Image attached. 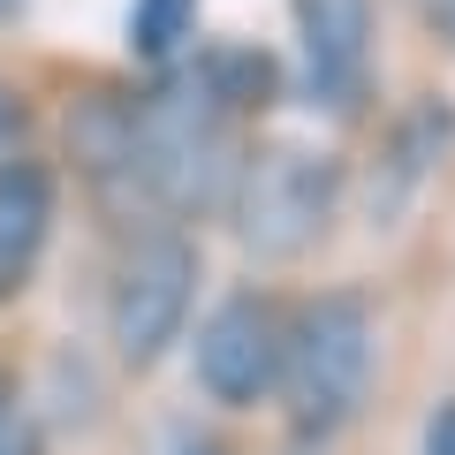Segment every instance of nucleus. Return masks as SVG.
<instances>
[{"mask_svg": "<svg viewBox=\"0 0 455 455\" xmlns=\"http://www.w3.org/2000/svg\"><path fill=\"white\" fill-rule=\"evenodd\" d=\"M0 455H46V425L16 379H0Z\"/></svg>", "mask_w": 455, "mask_h": 455, "instance_id": "obj_10", "label": "nucleus"}, {"mask_svg": "<svg viewBox=\"0 0 455 455\" xmlns=\"http://www.w3.org/2000/svg\"><path fill=\"white\" fill-rule=\"evenodd\" d=\"M334 197H341V167L326 152L274 145L235 167L228 212H235V235L251 259H304L334 220Z\"/></svg>", "mask_w": 455, "mask_h": 455, "instance_id": "obj_3", "label": "nucleus"}, {"mask_svg": "<svg viewBox=\"0 0 455 455\" xmlns=\"http://www.w3.org/2000/svg\"><path fill=\"white\" fill-rule=\"evenodd\" d=\"M53 235V175L38 160H0V304L38 274Z\"/></svg>", "mask_w": 455, "mask_h": 455, "instance_id": "obj_7", "label": "nucleus"}, {"mask_svg": "<svg viewBox=\"0 0 455 455\" xmlns=\"http://www.w3.org/2000/svg\"><path fill=\"white\" fill-rule=\"evenodd\" d=\"M296 46L319 107H357L372 76V0H296Z\"/></svg>", "mask_w": 455, "mask_h": 455, "instance_id": "obj_6", "label": "nucleus"}, {"mask_svg": "<svg viewBox=\"0 0 455 455\" xmlns=\"http://www.w3.org/2000/svg\"><path fill=\"white\" fill-rule=\"evenodd\" d=\"M281 341H289V319L266 296H220L197 326V387L220 410L266 403L281 387Z\"/></svg>", "mask_w": 455, "mask_h": 455, "instance_id": "obj_5", "label": "nucleus"}, {"mask_svg": "<svg viewBox=\"0 0 455 455\" xmlns=\"http://www.w3.org/2000/svg\"><path fill=\"white\" fill-rule=\"evenodd\" d=\"M130 182L145 228L175 212H205L235 190V107L205 68L130 107Z\"/></svg>", "mask_w": 455, "mask_h": 455, "instance_id": "obj_1", "label": "nucleus"}, {"mask_svg": "<svg viewBox=\"0 0 455 455\" xmlns=\"http://www.w3.org/2000/svg\"><path fill=\"white\" fill-rule=\"evenodd\" d=\"M372 387V311L364 296H311L281 341V410L304 448H326Z\"/></svg>", "mask_w": 455, "mask_h": 455, "instance_id": "obj_2", "label": "nucleus"}, {"mask_svg": "<svg viewBox=\"0 0 455 455\" xmlns=\"http://www.w3.org/2000/svg\"><path fill=\"white\" fill-rule=\"evenodd\" d=\"M418 16H425V23H433V31L455 46V0H418Z\"/></svg>", "mask_w": 455, "mask_h": 455, "instance_id": "obj_13", "label": "nucleus"}, {"mask_svg": "<svg viewBox=\"0 0 455 455\" xmlns=\"http://www.w3.org/2000/svg\"><path fill=\"white\" fill-rule=\"evenodd\" d=\"M425 455H455V403H440L425 418Z\"/></svg>", "mask_w": 455, "mask_h": 455, "instance_id": "obj_12", "label": "nucleus"}, {"mask_svg": "<svg viewBox=\"0 0 455 455\" xmlns=\"http://www.w3.org/2000/svg\"><path fill=\"white\" fill-rule=\"evenodd\" d=\"M448 137H455V122H448L440 107H418L403 130H395L387 175H372V220H395V212H403V197L425 182V167L440 160V145H448Z\"/></svg>", "mask_w": 455, "mask_h": 455, "instance_id": "obj_8", "label": "nucleus"}, {"mask_svg": "<svg viewBox=\"0 0 455 455\" xmlns=\"http://www.w3.org/2000/svg\"><path fill=\"white\" fill-rule=\"evenodd\" d=\"M190 23H197V0H137L130 8V46L145 61H167L190 38Z\"/></svg>", "mask_w": 455, "mask_h": 455, "instance_id": "obj_9", "label": "nucleus"}, {"mask_svg": "<svg viewBox=\"0 0 455 455\" xmlns=\"http://www.w3.org/2000/svg\"><path fill=\"white\" fill-rule=\"evenodd\" d=\"M23 8H31V0H0V23H8V16H23Z\"/></svg>", "mask_w": 455, "mask_h": 455, "instance_id": "obj_14", "label": "nucleus"}, {"mask_svg": "<svg viewBox=\"0 0 455 455\" xmlns=\"http://www.w3.org/2000/svg\"><path fill=\"white\" fill-rule=\"evenodd\" d=\"M160 455H228V448L212 433H197V425H175V433L160 440Z\"/></svg>", "mask_w": 455, "mask_h": 455, "instance_id": "obj_11", "label": "nucleus"}, {"mask_svg": "<svg viewBox=\"0 0 455 455\" xmlns=\"http://www.w3.org/2000/svg\"><path fill=\"white\" fill-rule=\"evenodd\" d=\"M190 296H197V251L175 220H152L130 235L122 266H114V289H107V326H114V357L122 364H160L167 341L182 334L190 319Z\"/></svg>", "mask_w": 455, "mask_h": 455, "instance_id": "obj_4", "label": "nucleus"}]
</instances>
